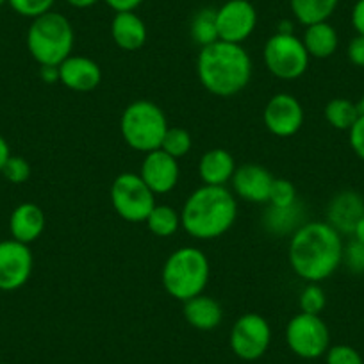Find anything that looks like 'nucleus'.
Here are the masks:
<instances>
[{
  "label": "nucleus",
  "mask_w": 364,
  "mask_h": 364,
  "mask_svg": "<svg viewBox=\"0 0 364 364\" xmlns=\"http://www.w3.org/2000/svg\"><path fill=\"white\" fill-rule=\"evenodd\" d=\"M357 107H359L360 114H364V91H363V95H360V100L357 102Z\"/></svg>",
  "instance_id": "c03bdc74"
},
{
  "label": "nucleus",
  "mask_w": 364,
  "mask_h": 364,
  "mask_svg": "<svg viewBox=\"0 0 364 364\" xmlns=\"http://www.w3.org/2000/svg\"><path fill=\"white\" fill-rule=\"evenodd\" d=\"M191 145H193V139H191V134L186 129L168 127L163 139V145H161V150L170 154L175 159H181V157H184L190 152Z\"/></svg>",
  "instance_id": "cd10ccee"
},
{
  "label": "nucleus",
  "mask_w": 364,
  "mask_h": 364,
  "mask_svg": "<svg viewBox=\"0 0 364 364\" xmlns=\"http://www.w3.org/2000/svg\"><path fill=\"white\" fill-rule=\"evenodd\" d=\"M286 343L296 357L318 359L331 348V332L318 314L299 313L286 327Z\"/></svg>",
  "instance_id": "1a4fd4ad"
},
{
  "label": "nucleus",
  "mask_w": 364,
  "mask_h": 364,
  "mask_svg": "<svg viewBox=\"0 0 364 364\" xmlns=\"http://www.w3.org/2000/svg\"><path fill=\"white\" fill-rule=\"evenodd\" d=\"M236 168L232 154L225 149H211L200 157L198 173L205 186H225L227 182L232 181Z\"/></svg>",
  "instance_id": "aec40b11"
},
{
  "label": "nucleus",
  "mask_w": 364,
  "mask_h": 364,
  "mask_svg": "<svg viewBox=\"0 0 364 364\" xmlns=\"http://www.w3.org/2000/svg\"><path fill=\"white\" fill-rule=\"evenodd\" d=\"M54 2L55 0H8V4L11 6L13 11L18 13L20 16L33 20L52 11Z\"/></svg>",
  "instance_id": "7c9ffc66"
},
{
  "label": "nucleus",
  "mask_w": 364,
  "mask_h": 364,
  "mask_svg": "<svg viewBox=\"0 0 364 364\" xmlns=\"http://www.w3.org/2000/svg\"><path fill=\"white\" fill-rule=\"evenodd\" d=\"M359 107L348 99H332L325 106V120L328 122L331 127L338 129V131L348 132L352 125L359 120Z\"/></svg>",
  "instance_id": "393cba45"
},
{
  "label": "nucleus",
  "mask_w": 364,
  "mask_h": 364,
  "mask_svg": "<svg viewBox=\"0 0 364 364\" xmlns=\"http://www.w3.org/2000/svg\"><path fill=\"white\" fill-rule=\"evenodd\" d=\"M302 41L307 54L314 59L331 58V55L336 54L339 47L338 31L328 22H320L306 27Z\"/></svg>",
  "instance_id": "4be33fe9"
},
{
  "label": "nucleus",
  "mask_w": 364,
  "mask_h": 364,
  "mask_svg": "<svg viewBox=\"0 0 364 364\" xmlns=\"http://www.w3.org/2000/svg\"><path fill=\"white\" fill-rule=\"evenodd\" d=\"M102 80V70L93 59L84 55H70L59 65V82L72 91L87 93Z\"/></svg>",
  "instance_id": "dca6fc26"
},
{
  "label": "nucleus",
  "mask_w": 364,
  "mask_h": 364,
  "mask_svg": "<svg viewBox=\"0 0 364 364\" xmlns=\"http://www.w3.org/2000/svg\"><path fill=\"white\" fill-rule=\"evenodd\" d=\"M184 318L197 331H215L223 320L222 306L204 293L184 302Z\"/></svg>",
  "instance_id": "412c9836"
},
{
  "label": "nucleus",
  "mask_w": 364,
  "mask_h": 364,
  "mask_svg": "<svg viewBox=\"0 0 364 364\" xmlns=\"http://www.w3.org/2000/svg\"><path fill=\"white\" fill-rule=\"evenodd\" d=\"M257 26V11L248 0H227L216 9L220 41L241 45L252 36Z\"/></svg>",
  "instance_id": "9b49d317"
},
{
  "label": "nucleus",
  "mask_w": 364,
  "mask_h": 364,
  "mask_svg": "<svg viewBox=\"0 0 364 364\" xmlns=\"http://www.w3.org/2000/svg\"><path fill=\"white\" fill-rule=\"evenodd\" d=\"M4 4H8V0H0V8H2Z\"/></svg>",
  "instance_id": "a18cd8bd"
},
{
  "label": "nucleus",
  "mask_w": 364,
  "mask_h": 364,
  "mask_svg": "<svg viewBox=\"0 0 364 364\" xmlns=\"http://www.w3.org/2000/svg\"><path fill=\"white\" fill-rule=\"evenodd\" d=\"M33 252L16 240L0 241V291H16L33 273Z\"/></svg>",
  "instance_id": "f8f14e48"
},
{
  "label": "nucleus",
  "mask_w": 364,
  "mask_h": 364,
  "mask_svg": "<svg viewBox=\"0 0 364 364\" xmlns=\"http://www.w3.org/2000/svg\"><path fill=\"white\" fill-rule=\"evenodd\" d=\"M0 173L4 175L9 182L13 184H23V182L29 181L31 177V164L27 163L23 157L20 156H9V159L6 161L4 168Z\"/></svg>",
  "instance_id": "2f4dec72"
},
{
  "label": "nucleus",
  "mask_w": 364,
  "mask_h": 364,
  "mask_svg": "<svg viewBox=\"0 0 364 364\" xmlns=\"http://www.w3.org/2000/svg\"><path fill=\"white\" fill-rule=\"evenodd\" d=\"M139 177L145 181V184L154 191V195H164L170 193L177 186L181 168H178L175 157H171L164 150L157 149L145 154V159L139 168Z\"/></svg>",
  "instance_id": "4468645a"
},
{
  "label": "nucleus",
  "mask_w": 364,
  "mask_h": 364,
  "mask_svg": "<svg viewBox=\"0 0 364 364\" xmlns=\"http://www.w3.org/2000/svg\"><path fill=\"white\" fill-rule=\"evenodd\" d=\"M9 230L13 240L26 245L34 243L45 230V215L40 205L23 202L15 208L9 218Z\"/></svg>",
  "instance_id": "a211bd4d"
},
{
  "label": "nucleus",
  "mask_w": 364,
  "mask_h": 364,
  "mask_svg": "<svg viewBox=\"0 0 364 364\" xmlns=\"http://www.w3.org/2000/svg\"><path fill=\"white\" fill-rule=\"evenodd\" d=\"M348 141L352 146L353 154H355L359 159L364 161V114H360L359 120L352 125V129L348 131Z\"/></svg>",
  "instance_id": "f704fd0d"
},
{
  "label": "nucleus",
  "mask_w": 364,
  "mask_h": 364,
  "mask_svg": "<svg viewBox=\"0 0 364 364\" xmlns=\"http://www.w3.org/2000/svg\"><path fill=\"white\" fill-rule=\"evenodd\" d=\"M40 77L43 82L54 84L59 80V66H41Z\"/></svg>",
  "instance_id": "58836bf2"
},
{
  "label": "nucleus",
  "mask_w": 364,
  "mask_h": 364,
  "mask_svg": "<svg viewBox=\"0 0 364 364\" xmlns=\"http://www.w3.org/2000/svg\"><path fill=\"white\" fill-rule=\"evenodd\" d=\"M111 204L120 218L125 222L139 223L149 218L156 208V195L145 184L139 173L125 171L111 184Z\"/></svg>",
  "instance_id": "6e6552de"
},
{
  "label": "nucleus",
  "mask_w": 364,
  "mask_h": 364,
  "mask_svg": "<svg viewBox=\"0 0 364 364\" xmlns=\"http://www.w3.org/2000/svg\"><path fill=\"white\" fill-rule=\"evenodd\" d=\"M302 223L304 209L299 202L295 205H289V208H273V205H268V209L262 213V225H264V229L272 234H277V236L293 234Z\"/></svg>",
  "instance_id": "5701e85b"
},
{
  "label": "nucleus",
  "mask_w": 364,
  "mask_h": 364,
  "mask_svg": "<svg viewBox=\"0 0 364 364\" xmlns=\"http://www.w3.org/2000/svg\"><path fill=\"white\" fill-rule=\"evenodd\" d=\"M343 248L341 234L327 222L302 223L291 234L289 264L300 279L318 284L341 266Z\"/></svg>",
  "instance_id": "f257e3e1"
},
{
  "label": "nucleus",
  "mask_w": 364,
  "mask_h": 364,
  "mask_svg": "<svg viewBox=\"0 0 364 364\" xmlns=\"http://www.w3.org/2000/svg\"><path fill=\"white\" fill-rule=\"evenodd\" d=\"M352 236H353V240L359 241V243L364 245V216L359 220V223H357V225H355V229H353Z\"/></svg>",
  "instance_id": "79ce46f5"
},
{
  "label": "nucleus",
  "mask_w": 364,
  "mask_h": 364,
  "mask_svg": "<svg viewBox=\"0 0 364 364\" xmlns=\"http://www.w3.org/2000/svg\"><path fill=\"white\" fill-rule=\"evenodd\" d=\"M237 218V200L225 186H202L184 202L181 225L200 241L223 236Z\"/></svg>",
  "instance_id": "7ed1b4c3"
},
{
  "label": "nucleus",
  "mask_w": 364,
  "mask_h": 364,
  "mask_svg": "<svg viewBox=\"0 0 364 364\" xmlns=\"http://www.w3.org/2000/svg\"><path fill=\"white\" fill-rule=\"evenodd\" d=\"M273 175L261 164L248 163L236 168L232 175V190L241 200L252 202V204H266L269 197Z\"/></svg>",
  "instance_id": "2eb2a0df"
},
{
  "label": "nucleus",
  "mask_w": 364,
  "mask_h": 364,
  "mask_svg": "<svg viewBox=\"0 0 364 364\" xmlns=\"http://www.w3.org/2000/svg\"><path fill=\"white\" fill-rule=\"evenodd\" d=\"M211 277V264L200 248L182 247L168 255L161 272V282L170 296L186 302L204 293Z\"/></svg>",
  "instance_id": "20e7f679"
},
{
  "label": "nucleus",
  "mask_w": 364,
  "mask_h": 364,
  "mask_svg": "<svg viewBox=\"0 0 364 364\" xmlns=\"http://www.w3.org/2000/svg\"><path fill=\"white\" fill-rule=\"evenodd\" d=\"M168 131V118L157 104L136 100L129 104L120 118V132L132 150L149 154L161 149Z\"/></svg>",
  "instance_id": "423d86ee"
},
{
  "label": "nucleus",
  "mask_w": 364,
  "mask_h": 364,
  "mask_svg": "<svg viewBox=\"0 0 364 364\" xmlns=\"http://www.w3.org/2000/svg\"><path fill=\"white\" fill-rule=\"evenodd\" d=\"M9 156H11V150H9L8 141L4 139V136L0 134V171H2V168H4L6 161L9 159Z\"/></svg>",
  "instance_id": "ea45409f"
},
{
  "label": "nucleus",
  "mask_w": 364,
  "mask_h": 364,
  "mask_svg": "<svg viewBox=\"0 0 364 364\" xmlns=\"http://www.w3.org/2000/svg\"><path fill=\"white\" fill-rule=\"evenodd\" d=\"M272 327L261 314L247 313L236 320L230 331V348L243 360H257L268 352Z\"/></svg>",
  "instance_id": "9d476101"
},
{
  "label": "nucleus",
  "mask_w": 364,
  "mask_h": 364,
  "mask_svg": "<svg viewBox=\"0 0 364 364\" xmlns=\"http://www.w3.org/2000/svg\"><path fill=\"white\" fill-rule=\"evenodd\" d=\"M352 26L357 34L364 36V0H357L352 9Z\"/></svg>",
  "instance_id": "4c0bfd02"
},
{
  "label": "nucleus",
  "mask_w": 364,
  "mask_h": 364,
  "mask_svg": "<svg viewBox=\"0 0 364 364\" xmlns=\"http://www.w3.org/2000/svg\"><path fill=\"white\" fill-rule=\"evenodd\" d=\"M277 33L282 34H295L293 33V23L291 22H281L277 27Z\"/></svg>",
  "instance_id": "37998d69"
},
{
  "label": "nucleus",
  "mask_w": 364,
  "mask_h": 364,
  "mask_svg": "<svg viewBox=\"0 0 364 364\" xmlns=\"http://www.w3.org/2000/svg\"><path fill=\"white\" fill-rule=\"evenodd\" d=\"M346 55H348V61L353 66H359L364 68V36L357 34L355 38H352L346 48Z\"/></svg>",
  "instance_id": "c9c22d12"
},
{
  "label": "nucleus",
  "mask_w": 364,
  "mask_h": 364,
  "mask_svg": "<svg viewBox=\"0 0 364 364\" xmlns=\"http://www.w3.org/2000/svg\"><path fill=\"white\" fill-rule=\"evenodd\" d=\"M145 223L154 236L170 237L181 229V215L173 208H170V205L156 204V208L150 211Z\"/></svg>",
  "instance_id": "a878e982"
},
{
  "label": "nucleus",
  "mask_w": 364,
  "mask_h": 364,
  "mask_svg": "<svg viewBox=\"0 0 364 364\" xmlns=\"http://www.w3.org/2000/svg\"><path fill=\"white\" fill-rule=\"evenodd\" d=\"M338 4L339 0H289L293 16L306 27L327 22L334 15Z\"/></svg>",
  "instance_id": "b1692460"
},
{
  "label": "nucleus",
  "mask_w": 364,
  "mask_h": 364,
  "mask_svg": "<svg viewBox=\"0 0 364 364\" xmlns=\"http://www.w3.org/2000/svg\"><path fill=\"white\" fill-rule=\"evenodd\" d=\"M299 306L300 313L318 314V316H320L321 311L327 306V296H325L323 288H321L320 284H316V282H309V284L302 289V293H300Z\"/></svg>",
  "instance_id": "c756f323"
},
{
  "label": "nucleus",
  "mask_w": 364,
  "mask_h": 364,
  "mask_svg": "<svg viewBox=\"0 0 364 364\" xmlns=\"http://www.w3.org/2000/svg\"><path fill=\"white\" fill-rule=\"evenodd\" d=\"M327 364H364L363 355L350 345H334L325 353Z\"/></svg>",
  "instance_id": "473e14b6"
},
{
  "label": "nucleus",
  "mask_w": 364,
  "mask_h": 364,
  "mask_svg": "<svg viewBox=\"0 0 364 364\" xmlns=\"http://www.w3.org/2000/svg\"><path fill=\"white\" fill-rule=\"evenodd\" d=\"M264 127L277 138H289L304 125V107L299 99L289 93H277L262 111Z\"/></svg>",
  "instance_id": "ddd939ff"
},
{
  "label": "nucleus",
  "mask_w": 364,
  "mask_h": 364,
  "mask_svg": "<svg viewBox=\"0 0 364 364\" xmlns=\"http://www.w3.org/2000/svg\"><path fill=\"white\" fill-rule=\"evenodd\" d=\"M299 202L296 198V188L288 178H273L269 188L268 204L273 208H289Z\"/></svg>",
  "instance_id": "c85d7f7f"
},
{
  "label": "nucleus",
  "mask_w": 364,
  "mask_h": 364,
  "mask_svg": "<svg viewBox=\"0 0 364 364\" xmlns=\"http://www.w3.org/2000/svg\"><path fill=\"white\" fill-rule=\"evenodd\" d=\"M114 13H124V11H134L136 8L143 4V0H104Z\"/></svg>",
  "instance_id": "e433bc0d"
},
{
  "label": "nucleus",
  "mask_w": 364,
  "mask_h": 364,
  "mask_svg": "<svg viewBox=\"0 0 364 364\" xmlns=\"http://www.w3.org/2000/svg\"><path fill=\"white\" fill-rule=\"evenodd\" d=\"M0 364H6V363H0Z\"/></svg>",
  "instance_id": "49530a36"
},
{
  "label": "nucleus",
  "mask_w": 364,
  "mask_h": 364,
  "mask_svg": "<svg viewBox=\"0 0 364 364\" xmlns=\"http://www.w3.org/2000/svg\"><path fill=\"white\" fill-rule=\"evenodd\" d=\"M343 262L352 273L363 275L364 273V245L352 240L343 248Z\"/></svg>",
  "instance_id": "72a5a7b5"
},
{
  "label": "nucleus",
  "mask_w": 364,
  "mask_h": 364,
  "mask_svg": "<svg viewBox=\"0 0 364 364\" xmlns=\"http://www.w3.org/2000/svg\"><path fill=\"white\" fill-rule=\"evenodd\" d=\"M111 36L122 50H139L146 43V26L134 11L117 13L111 22Z\"/></svg>",
  "instance_id": "6ab92c4d"
},
{
  "label": "nucleus",
  "mask_w": 364,
  "mask_h": 364,
  "mask_svg": "<svg viewBox=\"0 0 364 364\" xmlns=\"http://www.w3.org/2000/svg\"><path fill=\"white\" fill-rule=\"evenodd\" d=\"M364 216V198L357 191H341L327 208V223L339 234H353V229Z\"/></svg>",
  "instance_id": "f3484780"
},
{
  "label": "nucleus",
  "mask_w": 364,
  "mask_h": 364,
  "mask_svg": "<svg viewBox=\"0 0 364 364\" xmlns=\"http://www.w3.org/2000/svg\"><path fill=\"white\" fill-rule=\"evenodd\" d=\"M191 40L200 47H208V45L218 41V27H216V9H200L197 15L193 16L190 26Z\"/></svg>",
  "instance_id": "bb28decb"
},
{
  "label": "nucleus",
  "mask_w": 364,
  "mask_h": 364,
  "mask_svg": "<svg viewBox=\"0 0 364 364\" xmlns=\"http://www.w3.org/2000/svg\"><path fill=\"white\" fill-rule=\"evenodd\" d=\"M252 59L237 43L215 41L200 48L197 73L202 86L220 99H230L248 86L252 79Z\"/></svg>",
  "instance_id": "f03ea898"
},
{
  "label": "nucleus",
  "mask_w": 364,
  "mask_h": 364,
  "mask_svg": "<svg viewBox=\"0 0 364 364\" xmlns=\"http://www.w3.org/2000/svg\"><path fill=\"white\" fill-rule=\"evenodd\" d=\"M72 8H77V9H87L91 8V6H95L99 0H66Z\"/></svg>",
  "instance_id": "a19ab883"
},
{
  "label": "nucleus",
  "mask_w": 364,
  "mask_h": 364,
  "mask_svg": "<svg viewBox=\"0 0 364 364\" xmlns=\"http://www.w3.org/2000/svg\"><path fill=\"white\" fill-rule=\"evenodd\" d=\"M262 59L266 68L277 79L295 80L307 72L311 55L307 54L304 41L295 34L275 33L264 43Z\"/></svg>",
  "instance_id": "0eeeda50"
},
{
  "label": "nucleus",
  "mask_w": 364,
  "mask_h": 364,
  "mask_svg": "<svg viewBox=\"0 0 364 364\" xmlns=\"http://www.w3.org/2000/svg\"><path fill=\"white\" fill-rule=\"evenodd\" d=\"M75 33L65 15L48 11L33 20L27 31V48L40 66H59L72 55Z\"/></svg>",
  "instance_id": "39448f33"
}]
</instances>
